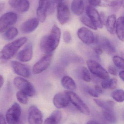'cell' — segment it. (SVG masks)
Masks as SVG:
<instances>
[{
	"label": "cell",
	"instance_id": "obj_1",
	"mask_svg": "<svg viewBox=\"0 0 124 124\" xmlns=\"http://www.w3.org/2000/svg\"><path fill=\"white\" fill-rule=\"evenodd\" d=\"M60 36V29L56 25H54L50 35L44 36L41 40V49L47 54H51L59 46Z\"/></svg>",
	"mask_w": 124,
	"mask_h": 124
},
{
	"label": "cell",
	"instance_id": "obj_2",
	"mask_svg": "<svg viewBox=\"0 0 124 124\" xmlns=\"http://www.w3.org/2000/svg\"><path fill=\"white\" fill-rule=\"evenodd\" d=\"M27 41V38L23 37L5 46L0 52V60L5 61L11 59Z\"/></svg>",
	"mask_w": 124,
	"mask_h": 124
},
{
	"label": "cell",
	"instance_id": "obj_3",
	"mask_svg": "<svg viewBox=\"0 0 124 124\" xmlns=\"http://www.w3.org/2000/svg\"><path fill=\"white\" fill-rule=\"evenodd\" d=\"M14 83L15 86L26 94L27 96L32 97L36 94V90L33 86L27 80L20 77L15 78Z\"/></svg>",
	"mask_w": 124,
	"mask_h": 124
},
{
	"label": "cell",
	"instance_id": "obj_4",
	"mask_svg": "<svg viewBox=\"0 0 124 124\" xmlns=\"http://www.w3.org/2000/svg\"><path fill=\"white\" fill-rule=\"evenodd\" d=\"M89 70L95 76L102 79L109 78L108 72L99 63L92 60H89L87 62Z\"/></svg>",
	"mask_w": 124,
	"mask_h": 124
},
{
	"label": "cell",
	"instance_id": "obj_5",
	"mask_svg": "<svg viewBox=\"0 0 124 124\" xmlns=\"http://www.w3.org/2000/svg\"><path fill=\"white\" fill-rule=\"evenodd\" d=\"M21 113L20 106L17 103H14L6 113V119L8 124H18L19 122Z\"/></svg>",
	"mask_w": 124,
	"mask_h": 124
},
{
	"label": "cell",
	"instance_id": "obj_6",
	"mask_svg": "<svg viewBox=\"0 0 124 124\" xmlns=\"http://www.w3.org/2000/svg\"><path fill=\"white\" fill-rule=\"evenodd\" d=\"M70 98V101L82 113L89 115L90 111L87 105L76 93L72 91H67Z\"/></svg>",
	"mask_w": 124,
	"mask_h": 124
},
{
	"label": "cell",
	"instance_id": "obj_7",
	"mask_svg": "<svg viewBox=\"0 0 124 124\" xmlns=\"http://www.w3.org/2000/svg\"><path fill=\"white\" fill-rule=\"evenodd\" d=\"M17 16L13 12H8L2 15L0 18V33L6 31L17 22Z\"/></svg>",
	"mask_w": 124,
	"mask_h": 124
},
{
	"label": "cell",
	"instance_id": "obj_8",
	"mask_svg": "<svg viewBox=\"0 0 124 124\" xmlns=\"http://www.w3.org/2000/svg\"><path fill=\"white\" fill-rule=\"evenodd\" d=\"M52 56L51 54H47L35 63L33 69L34 74H39L46 70L51 62Z\"/></svg>",
	"mask_w": 124,
	"mask_h": 124
},
{
	"label": "cell",
	"instance_id": "obj_9",
	"mask_svg": "<svg viewBox=\"0 0 124 124\" xmlns=\"http://www.w3.org/2000/svg\"><path fill=\"white\" fill-rule=\"evenodd\" d=\"M52 0H39L37 10V19L39 22L43 23L45 21Z\"/></svg>",
	"mask_w": 124,
	"mask_h": 124
},
{
	"label": "cell",
	"instance_id": "obj_10",
	"mask_svg": "<svg viewBox=\"0 0 124 124\" xmlns=\"http://www.w3.org/2000/svg\"><path fill=\"white\" fill-rule=\"evenodd\" d=\"M43 114L35 106L32 105L29 108L28 122L29 124H42Z\"/></svg>",
	"mask_w": 124,
	"mask_h": 124
},
{
	"label": "cell",
	"instance_id": "obj_11",
	"mask_svg": "<svg viewBox=\"0 0 124 124\" xmlns=\"http://www.w3.org/2000/svg\"><path fill=\"white\" fill-rule=\"evenodd\" d=\"M58 19L62 25L67 23L70 16V13L68 7L64 3H62L57 6Z\"/></svg>",
	"mask_w": 124,
	"mask_h": 124
},
{
	"label": "cell",
	"instance_id": "obj_12",
	"mask_svg": "<svg viewBox=\"0 0 124 124\" xmlns=\"http://www.w3.org/2000/svg\"><path fill=\"white\" fill-rule=\"evenodd\" d=\"M53 102L55 106L58 108H63L68 106L70 100L67 91L56 94L53 98Z\"/></svg>",
	"mask_w": 124,
	"mask_h": 124
},
{
	"label": "cell",
	"instance_id": "obj_13",
	"mask_svg": "<svg viewBox=\"0 0 124 124\" xmlns=\"http://www.w3.org/2000/svg\"><path fill=\"white\" fill-rule=\"evenodd\" d=\"M79 38L84 43L87 44H92L95 40L94 36L92 32L86 28H79L77 32Z\"/></svg>",
	"mask_w": 124,
	"mask_h": 124
},
{
	"label": "cell",
	"instance_id": "obj_14",
	"mask_svg": "<svg viewBox=\"0 0 124 124\" xmlns=\"http://www.w3.org/2000/svg\"><path fill=\"white\" fill-rule=\"evenodd\" d=\"M87 16L92 21L97 28H102L103 24L98 11L93 7L88 6L86 8Z\"/></svg>",
	"mask_w": 124,
	"mask_h": 124
},
{
	"label": "cell",
	"instance_id": "obj_15",
	"mask_svg": "<svg viewBox=\"0 0 124 124\" xmlns=\"http://www.w3.org/2000/svg\"><path fill=\"white\" fill-rule=\"evenodd\" d=\"M97 42L99 46L106 53L108 54H113L116 52V49L109 40L103 37H98L96 38Z\"/></svg>",
	"mask_w": 124,
	"mask_h": 124
},
{
	"label": "cell",
	"instance_id": "obj_16",
	"mask_svg": "<svg viewBox=\"0 0 124 124\" xmlns=\"http://www.w3.org/2000/svg\"><path fill=\"white\" fill-rule=\"evenodd\" d=\"M39 24V21L37 18H31L22 24L20 27V30L23 33H30L36 30Z\"/></svg>",
	"mask_w": 124,
	"mask_h": 124
},
{
	"label": "cell",
	"instance_id": "obj_17",
	"mask_svg": "<svg viewBox=\"0 0 124 124\" xmlns=\"http://www.w3.org/2000/svg\"><path fill=\"white\" fill-rule=\"evenodd\" d=\"M33 46L31 43H29L18 53L17 59L23 62H29L33 57Z\"/></svg>",
	"mask_w": 124,
	"mask_h": 124
},
{
	"label": "cell",
	"instance_id": "obj_18",
	"mask_svg": "<svg viewBox=\"0 0 124 124\" xmlns=\"http://www.w3.org/2000/svg\"><path fill=\"white\" fill-rule=\"evenodd\" d=\"M11 65L15 73L26 78L30 77V70L25 65L16 61L12 62Z\"/></svg>",
	"mask_w": 124,
	"mask_h": 124
},
{
	"label": "cell",
	"instance_id": "obj_19",
	"mask_svg": "<svg viewBox=\"0 0 124 124\" xmlns=\"http://www.w3.org/2000/svg\"><path fill=\"white\" fill-rule=\"evenodd\" d=\"M71 9L75 15L80 16L82 14L84 10L83 0H73L71 3Z\"/></svg>",
	"mask_w": 124,
	"mask_h": 124
},
{
	"label": "cell",
	"instance_id": "obj_20",
	"mask_svg": "<svg viewBox=\"0 0 124 124\" xmlns=\"http://www.w3.org/2000/svg\"><path fill=\"white\" fill-rule=\"evenodd\" d=\"M61 82L62 86L68 91L73 92L76 89V84L74 79L70 76H65L63 77L62 79Z\"/></svg>",
	"mask_w": 124,
	"mask_h": 124
},
{
	"label": "cell",
	"instance_id": "obj_21",
	"mask_svg": "<svg viewBox=\"0 0 124 124\" xmlns=\"http://www.w3.org/2000/svg\"><path fill=\"white\" fill-rule=\"evenodd\" d=\"M91 6L94 7H114L117 6L115 0H88Z\"/></svg>",
	"mask_w": 124,
	"mask_h": 124
},
{
	"label": "cell",
	"instance_id": "obj_22",
	"mask_svg": "<svg viewBox=\"0 0 124 124\" xmlns=\"http://www.w3.org/2000/svg\"><path fill=\"white\" fill-rule=\"evenodd\" d=\"M62 117V113L60 111H55L49 117L45 119L44 124H58L60 122Z\"/></svg>",
	"mask_w": 124,
	"mask_h": 124
},
{
	"label": "cell",
	"instance_id": "obj_23",
	"mask_svg": "<svg viewBox=\"0 0 124 124\" xmlns=\"http://www.w3.org/2000/svg\"><path fill=\"white\" fill-rule=\"evenodd\" d=\"M116 32L118 38L121 41L124 40V16L120 17L118 19L116 27Z\"/></svg>",
	"mask_w": 124,
	"mask_h": 124
},
{
	"label": "cell",
	"instance_id": "obj_24",
	"mask_svg": "<svg viewBox=\"0 0 124 124\" xmlns=\"http://www.w3.org/2000/svg\"><path fill=\"white\" fill-rule=\"evenodd\" d=\"M116 24V17L115 15H112L107 18L106 22V28L108 32L111 34H114L115 32Z\"/></svg>",
	"mask_w": 124,
	"mask_h": 124
},
{
	"label": "cell",
	"instance_id": "obj_25",
	"mask_svg": "<svg viewBox=\"0 0 124 124\" xmlns=\"http://www.w3.org/2000/svg\"><path fill=\"white\" fill-rule=\"evenodd\" d=\"M94 101L97 105L103 110H114L115 103L112 101H105L94 99Z\"/></svg>",
	"mask_w": 124,
	"mask_h": 124
},
{
	"label": "cell",
	"instance_id": "obj_26",
	"mask_svg": "<svg viewBox=\"0 0 124 124\" xmlns=\"http://www.w3.org/2000/svg\"><path fill=\"white\" fill-rule=\"evenodd\" d=\"M102 114L106 121L111 124H116L117 119L114 110H103Z\"/></svg>",
	"mask_w": 124,
	"mask_h": 124
},
{
	"label": "cell",
	"instance_id": "obj_27",
	"mask_svg": "<svg viewBox=\"0 0 124 124\" xmlns=\"http://www.w3.org/2000/svg\"><path fill=\"white\" fill-rule=\"evenodd\" d=\"M30 7V3L28 0H20L13 8L20 12L27 11Z\"/></svg>",
	"mask_w": 124,
	"mask_h": 124
},
{
	"label": "cell",
	"instance_id": "obj_28",
	"mask_svg": "<svg viewBox=\"0 0 124 124\" xmlns=\"http://www.w3.org/2000/svg\"><path fill=\"white\" fill-rule=\"evenodd\" d=\"M18 33V30L16 28H9L6 31L4 36V38L7 40H11L17 35Z\"/></svg>",
	"mask_w": 124,
	"mask_h": 124
},
{
	"label": "cell",
	"instance_id": "obj_29",
	"mask_svg": "<svg viewBox=\"0 0 124 124\" xmlns=\"http://www.w3.org/2000/svg\"><path fill=\"white\" fill-rule=\"evenodd\" d=\"M111 97L116 102H122L124 100V92L123 90H116L111 94Z\"/></svg>",
	"mask_w": 124,
	"mask_h": 124
},
{
	"label": "cell",
	"instance_id": "obj_30",
	"mask_svg": "<svg viewBox=\"0 0 124 124\" xmlns=\"http://www.w3.org/2000/svg\"><path fill=\"white\" fill-rule=\"evenodd\" d=\"M81 78L86 82H90L91 80V75L88 69L86 67H82L80 70Z\"/></svg>",
	"mask_w": 124,
	"mask_h": 124
},
{
	"label": "cell",
	"instance_id": "obj_31",
	"mask_svg": "<svg viewBox=\"0 0 124 124\" xmlns=\"http://www.w3.org/2000/svg\"><path fill=\"white\" fill-rule=\"evenodd\" d=\"M81 20L83 24L90 28L94 30H97V28L94 24L92 21L87 16H84L82 17L81 18Z\"/></svg>",
	"mask_w": 124,
	"mask_h": 124
},
{
	"label": "cell",
	"instance_id": "obj_32",
	"mask_svg": "<svg viewBox=\"0 0 124 124\" xmlns=\"http://www.w3.org/2000/svg\"><path fill=\"white\" fill-rule=\"evenodd\" d=\"M16 97L18 101L20 103L23 104H26L27 103V96L26 94L21 91H19L16 94Z\"/></svg>",
	"mask_w": 124,
	"mask_h": 124
},
{
	"label": "cell",
	"instance_id": "obj_33",
	"mask_svg": "<svg viewBox=\"0 0 124 124\" xmlns=\"http://www.w3.org/2000/svg\"><path fill=\"white\" fill-rule=\"evenodd\" d=\"M113 62L117 68L120 69H124V61L123 58L118 56H115L113 57Z\"/></svg>",
	"mask_w": 124,
	"mask_h": 124
},
{
	"label": "cell",
	"instance_id": "obj_34",
	"mask_svg": "<svg viewBox=\"0 0 124 124\" xmlns=\"http://www.w3.org/2000/svg\"><path fill=\"white\" fill-rule=\"evenodd\" d=\"M63 38L65 43H70L72 39L70 33L68 31H65L63 33Z\"/></svg>",
	"mask_w": 124,
	"mask_h": 124
},
{
	"label": "cell",
	"instance_id": "obj_35",
	"mask_svg": "<svg viewBox=\"0 0 124 124\" xmlns=\"http://www.w3.org/2000/svg\"><path fill=\"white\" fill-rule=\"evenodd\" d=\"M118 85V81L116 79L113 78L110 79L109 81V89H114L116 88Z\"/></svg>",
	"mask_w": 124,
	"mask_h": 124
},
{
	"label": "cell",
	"instance_id": "obj_36",
	"mask_svg": "<svg viewBox=\"0 0 124 124\" xmlns=\"http://www.w3.org/2000/svg\"><path fill=\"white\" fill-rule=\"evenodd\" d=\"M108 70L111 75L116 76L118 74V70L116 68L113 66L110 65L108 67Z\"/></svg>",
	"mask_w": 124,
	"mask_h": 124
},
{
	"label": "cell",
	"instance_id": "obj_37",
	"mask_svg": "<svg viewBox=\"0 0 124 124\" xmlns=\"http://www.w3.org/2000/svg\"><path fill=\"white\" fill-rule=\"evenodd\" d=\"M109 81L110 79L109 78L103 79L101 84V87L103 89H109Z\"/></svg>",
	"mask_w": 124,
	"mask_h": 124
},
{
	"label": "cell",
	"instance_id": "obj_38",
	"mask_svg": "<svg viewBox=\"0 0 124 124\" xmlns=\"http://www.w3.org/2000/svg\"><path fill=\"white\" fill-rule=\"evenodd\" d=\"M88 93L92 97L95 98H98L99 97V94L95 90L93 89H89L88 90Z\"/></svg>",
	"mask_w": 124,
	"mask_h": 124
},
{
	"label": "cell",
	"instance_id": "obj_39",
	"mask_svg": "<svg viewBox=\"0 0 124 124\" xmlns=\"http://www.w3.org/2000/svg\"><path fill=\"white\" fill-rule=\"evenodd\" d=\"M94 51L95 54L97 55H100V54H102L103 52L102 49L98 46H97L94 48Z\"/></svg>",
	"mask_w": 124,
	"mask_h": 124
},
{
	"label": "cell",
	"instance_id": "obj_40",
	"mask_svg": "<svg viewBox=\"0 0 124 124\" xmlns=\"http://www.w3.org/2000/svg\"><path fill=\"white\" fill-rule=\"evenodd\" d=\"M95 90L99 94H103V88L101 86L99 85H96L95 86Z\"/></svg>",
	"mask_w": 124,
	"mask_h": 124
},
{
	"label": "cell",
	"instance_id": "obj_41",
	"mask_svg": "<svg viewBox=\"0 0 124 124\" xmlns=\"http://www.w3.org/2000/svg\"><path fill=\"white\" fill-rule=\"evenodd\" d=\"M20 0H9L8 3L12 7H14L16 4Z\"/></svg>",
	"mask_w": 124,
	"mask_h": 124
},
{
	"label": "cell",
	"instance_id": "obj_42",
	"mask_svg": "<svg viewBox=\"0 0 124 124\" xmlns=\"http://www.w3.org/2000/svg\"><path fill=\"white\" fill-rule=\"evenodd\" d=\"M0 124H6V119L1 114H0Z\"/></svg>",
	"mask_w": 124,
	"mask_h": 124
},
{
	"label": "cell",
	"instance_id": "obj_43",
	"mask_svg": "<svg viewBox=\"0 0 124 124\" xmlns=\"http://www.w3.org/2000/svg\"><path fill=\"white\" fill-rule=\"evenodd\" d=\"M52 3L55 6H57L58 4L62 3L63 0H52Z\"/></svg>",
	"mask_w": 124,
	"mask_h": 124
},
{
	"label": "cell",
	"instance_id": "obj_44",
	"mask_svg": "<svg viewBox=\"0 0 124 124\" xmlns=\"http://www.w3.org/2000/svg\"><path fill=\"white\" fill-rule=\"evenodd\" d=\"M4 83V79L1 75H0V88L2 86Z\"/></svg>",
	"mask_w": 124,
	"mask_h": 124
},
{
	"label": "cell",
	"instance_id": "obj_45",
	"mask_svg": "<svg viewBox=\"0 0 124 124\" xmlns=\"http://www.w3.org/2000/svg\"><path fill=\"white\" fill-rule=\"evenodd\" d=\"M120 78L122 81H124V70L121 71L119 73Z\"/></svg>",
	"mask_w": 124,
	"mask_h": 124
},
{
	"label": "cell",
	"instance_id": "obj_46",
	"mask_svg": "<svg viewBox=\"0 0 124 124\" xmlns=\"http://www.w3.org/2000/svg\"><path fill=\"white\" fill-rule=\"evenodd\" d=\"M116 3L117 5H120V6H124V0H115Z\"/></svg>",
	"mask_w": 124,
	"mask_h": 124
},
{
	"label": "cell",
	"instance_id": "obj_47",
	"mask_svg": "<svg viewBox=\"0 0 124 124\" xmlns=\"http://www.w3.org/2000/svg\"><path fill=\"white\" fill-rule=\"evenodd\" d=\"M86 124H99L97 122L93 120H90L88 121Z\"/></svg>",
	"mask_w": 124,
	"mask_h": 124
},
{
	"label": "cell",
	"instance_id": "obj_48",
	"mask_svg": "<svg viewBox=\"0 0 124 124\" xmlns=\"http://www.w3.org/2000/svg\"><path fill=\"white\" fill-rule=\"evenodd\" d=\"M4 6V3H0V12L3 9Z\"/></svg>",
	"mask_w": 124,
	"mask_h": 124
}]
</instances>
